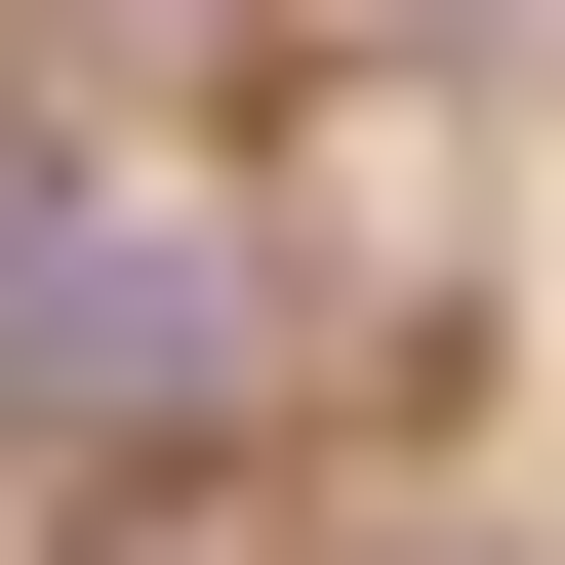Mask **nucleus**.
<instances>
[{"label": "nucleus", "mask_w": 565, "mask_h": 565, "mask_svg": "<svg viewBox=\"0 0 565 565\" xmlns=\"http://www.w3.org/2000/svg\"><path fill=\"white\" fill-rule=\"evenodd\" d=\"M0 404H202V243L162 202H0Z\"/></svg>", "instance_id": "1"}]
</instances>
